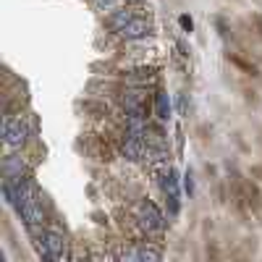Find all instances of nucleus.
<instances>
[{
  "label": "nucleus",
  "mask_w": 262,
  "mask_h": 262,
  "mask_svg": "<svg viewBox=\"0 0 262 262\" xmlns=\"http://www.w3.org/2000/svg\"><path fill=\"white\" fill-rule=\"evenodd\" d=\"M131 18H134V16H131V11H118L116 16H111V21H107V24H111V29L121 32V29H123V27L128 24Z\"/></svg>",
  "instance_id": "9b49d317"
},
{
  "label": "nucleus",
  "mask_w": 262,
  "mask_h": 262,
  "mask_svg": "<svg viewBox=\"0 0 262 262\" xmlns=\"http://www.w3.org/2000/svg\"><path fill=\"white\" fill-rule=\"evenodd\" d=\"M184 186H186V191H189V194L194 191V184H191V176H189V173H186V181H184Z\"/></svg>",
  "instance_id": "2eb2a0df"
},
{
  "label": "nucleus",
  "mask_w": 262,
  "mask_h": 262,
  "mask_svg": "<svg viewBox=\"0 0 262 262\" xmlns=\"http://www.w3.org/2000/svg\"><path fill=\"white\" fill-rule=\"evenodd\" d=\"M147 32H149V24H147L144 18H131L128 24L121 29V34H123L126 39H139V37H144Z\"/></svg>",
  "instance_id": "0eeeda50"
},
{
  "label": "nucleus",
  "mask_w": 262,
  "mask_h": 262,
  "mask_svg": "<svg viewBox=\"0 0 262 262\" xmlns=\"http://www.w3.org/2000/svg\"><path fill=\"white\" fill-rule=\"evenodd\" d=\"M139 228L147 231V233H160L165 228V221H163L160 210L152 205V202H144L139 207Z\"/></svg>",
  "instance_id": "f257e3e1"
},
{
  "label": "nucleus",
  "mask_w": 262,
  "mask_h": 262,
  "mask_svg": "<svg viewBox=\"0 0 262 262\" xmlns=\"http://www.w3.org/2000/svg\"><path fill=\"white\" fill-rule=\"evenodd\" d=\"M160 186H163L165 196H179V176H176V170L165 168L163 179H160Z\"/></svg>",
  "instance_id": "1a4fd4ad"
},
{
  "label": "nucleus",
  "mask_w": 262,
  "mask_h": 262,
  "mask_svg": "<svg viewBox=\"0 0 262 262\" xmlns=\"http://www.w3.org/2000/svg\"><path fill=\"white\" fill-rule=\"evenodd\" d=\"M179 21H181V27H184L186 32H191V27H194V24H191V18H189V16H181Z\"/></svg>",
  "instance_id": "f8f14e48"
},
{
  "label": "nucleus",
  "mask_w": 262,
  "mask_h": 262,
  "mask_svg": "<svg viewBox=\"0 0 262 262\" xmlns=\"http://www.w3.org/2000/svg\"><path fill=\"white\" fill-rule=\"evenodd\" d=\"M97 6H102V8H113V6H116V0H97Z\"/></svg>",
  "instance_id": "4468645a"
},
{
  "label": "nucleus",
  "mask_w": 262,
  "mask_h": 262,
  "mask_svg": "<svg viewBox=\"0 0 262 262\" xmlns=\"http://www.w3.org/2000/svg\"><path fill=\"white\" fill-rule=\"evenodd\" d=\"M155 116H158L160 121H168V118H170V102H168V95H165V92H160V95L155 97Z\"/></svg>",
  "instance_id": "9d476101"
},
{
  "label": "nucleus",
  "mask_w": 262,
  "mask_h": 262,
  "mask_svg": "<svg viewBox=\"0 0 262 262\" xmlns=\"http://www.w3.org/2000/svg\"><path fill=\"white\" fill-rule=\"evenodd\" d=\"M27 123L21 121V118H6L3 121V139L8 147H21L27 142Z\"/></svg>",
  "instance_id": "f03ea898"
},
{
  "label": "nucleus",
  "mask_w": 262,
  "mask_h": 262,
  "mask_svg": "<svg viewBox=\"0 0 262 262\" xmlns=\"http://www.w3.org/2000/svg\"><path fill=\"white\" fill-rule=\"evenodd\" d=\"M118 257L128 259V262H158L160 249H155V247H134V249H121Z\"/></svg>",
  "instance_id": "7ed1b4c3"
},
{
  "label": "nucleus",
  "mask_w": 262,
  "mask_h": 262,
  "mask_svg": "<svg viewBox=\"0 0 262 262\" xmlns=\"http://www.w3.org/2000/svg\"><path fill=\"white\" fill-rule=\"evenodd\" d=\"M123 158L128 160H144V137H134V134H128L126 142H123Z\"/></svg>",
  "instance_id": "39448f33"
},
{
  "label": "nucleus",
  "mask_w": 262,
  "mask_h": 262,
  "mask_svg": "<svg viewBox=\"0 0 262 262\" xmlns=\"http://www.w3.org/2000/svg\"><path fill=\"white\" fill-rule=\"evenodd\" d=\"M45 247H48V259H55V262L66 259V242L58 231H45Z\"/></svg>",
  "instance_id": "20e7f679"
},
{
  "label": "nucleus",
  "mask_w": 262,
  "mask_h": 262,
  "mask_svg": "<svg viewBox=\"0 0 262 262\" xmlns=\"http://www.w3.org/2000/svg\"><path fill=\"white\" fill-rule=\"evenodd\" d=\"M18 212H21V217H24V223H27L29 228H34V226L42 223V205H39V200L29 202L24 210H18Z\"/></svg>",
  "instance_id": "6e6552de"
},
{
  "label": "nucleus",
  "mask_w": 262,
  "mask_h": 262,
  "mask_svg": "<svg viewBox=\"0 0 262 262\" xmlns=\"http://www.w3.org/2000/svg\"><path fill=\"white\" fill-rule=\"evenodd\" d=\"M179 111H181V116H186V95L179 97Z\"/></svg>",
  "instance_id": "ddd939ff"
},
{
  "label": "nucleus",
  "mask_w": 262,
  "mask_h": 262,
  "mask_svg": "<svg viewBox=\"0 0 262 262\" xmlns=\"http://www.w3.org/2000/svg\"><path fill=\"white\" fill-rule=\"evenodd\" d=\"M3 173H6V179H11V181H24L27 179V165H24L21 158L11 155V158L3 160Z\"/></svg>",
  "instance_id": "423d86ee"
}]
</instances>
